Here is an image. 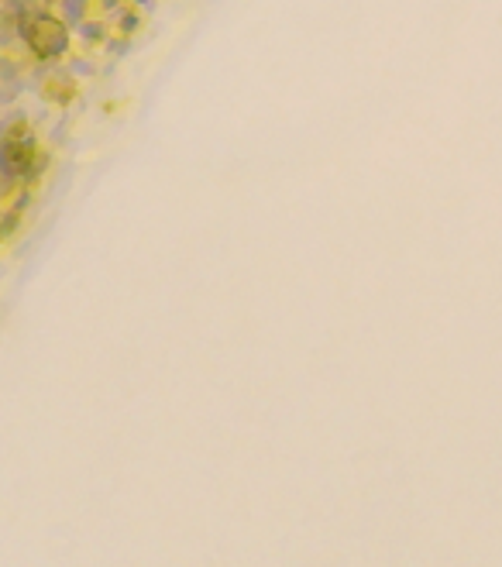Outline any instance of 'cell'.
Instances as JSON below:
<instances>
[{
  "mask_svg": "<svg viewBox=\"0 0 502 567\" xmlns=\"http://www.w3.org/2000/svg\"><path fill=\"white\" fill-rule=\"evenodd\" d=\"M25 38L31 49L38 52V59H56V55L66 49V28H62V21L49 18V14L31 18L25 28Z\"/></svg>",
  "mask_w": 502,
  "mask_h": 567,
  "instance_id": "1",
  "label": "cell"
}]
</instances>
